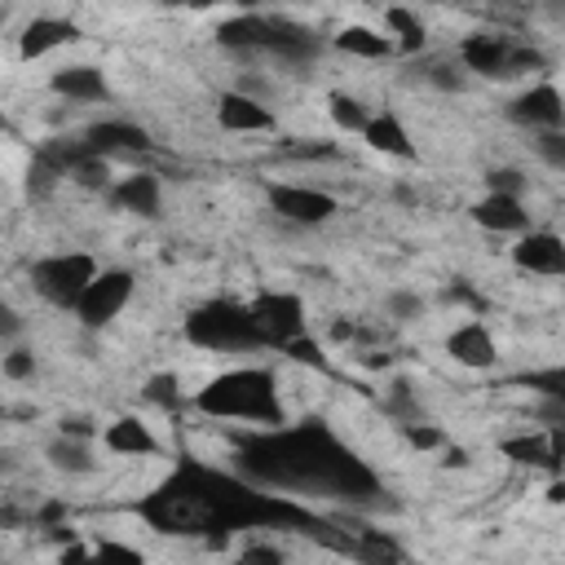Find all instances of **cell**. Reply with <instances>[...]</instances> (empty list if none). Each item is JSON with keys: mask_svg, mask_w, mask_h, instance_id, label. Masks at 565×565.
<instances>
[{"mask_svg": "<svg viewBox=\"0 0 565 565\" xmlns=\"http://www.w3.org/2000/svg\"><path fill=\"white\" fill-rule=\"evenodd\" d=\"M194 406L203 415L243 419V424H260V428H274L287 419L282 402H278V375L269 366H234V371L207 380L194 393Z\"/></svg>", "mask_w": 565, "mask_h": 565, "instance_id": "3957f363", "label": "cell"}, {"mask_svg": "<svg viewBox=\"0 0 565 565\" xmlns=\"http://www.w3.org/2000/svg\"><path fill=\"white\" fill-rule=\"evenodd\" d=\"M265 194H269V207L282 221H296V225H322V221L335 216V199L327 190H313V185H282V181H274Z\"/></svg>", "mask_w": 565, "mask_h": 565, "instance_id": "9c48e42d", "label": "cell"}, {"mask_svg": "<svg viewBox=\"0 0 565 565\" xmlns=\"http://www.w3.org/2000/svg\"><path fill=\"white\" fill-rule=\"evenodd\" d=\"M49 88H53L57 97H66V102H106V97H110V88H106V75H102L97 66H88V62L53 71Z\"/></svg>", "mask_w": 565, "mask_h": 565, "instance_id": "d6986e66", "label": "cell"}, {"mask_svg": "<svg viewBox=\"0 0 565 565\" xmlns=\"http://www.w3.org/2000/svg\"><path fill=\"white\" fill-rule=\"evenodd\" d=\"M358 137H362L375 154H393V159H406V163L415 159V141H411L406 124H402L397 115H388V110H384V115H371Z\"/></svg>", "mask_w": 565, "mask_h": 565, "instance_id": "ffe728a7", "label": "cell"}, {"mask_svg": "<svg viewBox=\"0 0 565 565\" xmlns=\"http://www.w3.org/2000/svg\"><path fill=\"white\" fill-rule=\"evenodd\" d=\"M335 49L340 53H353V57H366V62H380V57H393L397 53L393 40H388V31H375V26H362V22L335 31Z\"/></svg>", "mask_w": 565, "mask_h": 565, "instance_id": "603a6c76", "label": "cell"}, {"mask_svg": "<svg viewBox=\"0 0 565 565\" xmlns=\"http://www.w3.org/2000/svg\"><path fill=\"white\" fill-rule=\"evenodd\" d=\"M508 119L521 124V128H561L565 124V102H561V88L556 84H534L530 93H521L512 106H508Z\"/></svg>", "mask_w": 565, "mask_h": 565, "instance_id": "5bb4252c", "label": "cell"}, {"mask_svg": "<svg viewBox=\"0 0 565 565\" xmlns=\"http://www.w3.org/2000/svg\"><path fill=\"white\" fill-rule=\"evenodd\" d=\"M274 31H278V18H269V13H234L216 26V44L238 49V53H269Z\"/></svg>", "mask_w": 565, "mask_h": 565, "instance_id": "9a60e30c", "label": "cell"}, {"mask_svg": "<svg viewBox=\"0 0 565 565\" xmlns=\"http://www.w3.org/2000/svg\"><path fill=\"white\" fill-rule=\"evenodd\" d=\"M62 433L66 437H93V419L88 415H66L62 419Z\"/></svg>", "mask_w": 565, "mask_h": 565, "instance_id": "f35d334b", "label": "cell"}, {"mask_svg": "<svg viewBox=\"0 0 565 565\" xmlns=\"http://www.w3.org/2000/svg\"><path fill=\"white\" fill-rule=\"evenodd\" d=\"M406 441H411L415 450H437V446H441V428H433V424H424V419H411V424H406Z\"/></svg>", "mask_w": 565, "mask_h": 565, "instance_id": "1f68e13d", "label": "cell"}, {"mask_svg": "<svg viewBox=\"0 0 565 565\" xmlns=\"http://www.w3.org/2000/svg\"><path fill=\"white\" fill-rule=\"evenodd\" d=\"M62 512H66L62 503H49V508H40V516H35V521H40V525H53V521H62Z\"/></svg>", "mask_w": 565, "mask_h": 565, "instance_id": "b9f144b4", "label": "cell"}, {"mask_svg": "<svg viewBox=\"0 0 565 565\" xmlns=\"http://www.w3.org/2000/svg\"><path fill=\"white\" fill-rule=\"evenodd\" d=\"M128 300H132V274L128 269H97L88 278V287L79 291V300H75L71 313L79 318V327L102 331L106 322H115L124 313Z\"/></svg>", "mask_w": 565, "mask_h": 565, "instance_id": "52a82bcc", "label": "cell"}, {"mask_svg": "<svg viewBox=\"0 0 565 565\" xmlns=\"http://www.w3.org/2000/svg\"><path fill=\"white\" fill-rule=\"evenodd\" d=\"M243 561H265V565H282V547H269V543H256V547H243Z\"/></svg>", "mask_w": 565, "mask_h": 565, "instance_id": "8d00e7d4", "label": "cell"}, {"mask_svg": "<svg viewBox=\"0 0 565 565\" xmlns=\"http://www.w3.org/2000/svg\"><path fill=\"white\" fill-rule=\"evenodd\" d=\"M75 40H79V26L66 22V18H31V22L22 26V35H18V57H22V62H40V57H49L53 49L75 44Z\"/></svg>", "mask_w": 565, "mask_h": 565, "instance_id": "2e32d148", "label": "cell"}, {"mask_svg": "<svg viewBox=\"0 0 565 565\" xmlns=\"http://www.w3.org/2000/svg\"><path fill=\"white\" fill-rule=\"evenodd\" d=\"M75 185H84V190H110V159H102V154H79L75 163H71V172H66Z\"/></svg>", "mask_w": 565, "mask_h": 565, "instance_id": "4316f807", "label": "cell"}, {"mask_svg": "<svg viewBox=\"0 0 565 565\" xmlns=\"http://www.w3.org/2000/svg\"><path fill=\"white\" fill-rule=\"evenodd\" d=\"M525 384L539 388L543 397H547V393H561V397H565V371H561V366H552V371H534V375H525Z\"/></svg>", "mask_w": 565, "mask_h": 565, "instance_id": "d6a6232c", "label": "cell"}, {"mask_svg": "<svg viewBox=\"0 0 565 565\" xmlns=\"http://www.w3.org/2000/svg\"><path fill=\"white\" fill-rule=\"evenodd\" d=\"M512 260H516V269L556 278V274H565V243L552 230H521V238L512 247Z\"/></svg>", "mask_w": 565, "mask_h": 565, "instance_id": "4fadbf2b", "label": "cell"}, {"mask_svg": "<svg viewBox=\"0 0 565 565\" xmlns=\"http://www.w3.org/2000/svg\"><path fill=\"white\" fill-rule=\"evenodd\" d=\"M419 309H424V300H419V296H411V291H393V296H388V313H393V318H402V322H406V318H415Z\"/></svg>", "mask_w": 565, "mask_h": 565, "instance_id": "d590c367", "label": "cell"}, {"mask_svg": "<svg viewBox=\"0 0 565 565\" xmlns=\"http://www.w3.org/2000/svg\"><path fill=\"white\" fill-rule=\"evenodd\" d=\"M247 313H252V322L269 349H282L287 340L305 335V305L291 291H260L247 300Z\"/></svg>", "mask_w": 565, "mask_h": 565, "instance_id": "ba28073f", "label": "cell"}, {"mask_svg": "<svg viewBox=\"0 0 565 565\" xmlns=\"http://www.w3.org/2000/svg\"><path fill=\"white\" fill-rule=\"evenodd\" d=\"M459 62L486 79H508V75H521L530 66H539L543 57L525 44H512L508 35L499 31H472L463 44H459Z\"/></svg>", "mask_w": 565, "mask_h": 565, "instance_id": "5b68a950", "label": "cell"}, {"mask_svg": "<svg viewBox=\"0 0 565 565\" xmlns=\"http://www.w3.org/2000/svg\"><path fill=\"white\" fill-rule=\"evenodd\" d=\"M44 455H49V463H53L57 472H71V477H84V472L97 468V459H93V450H88V437H66V433H57Z\"/></svg>", "mask_w": 565, "mask_h": 565, "instance_id": "cb8c5ba5", "label": "cell"}, {"mask_svg": "<svg viewBox=\"0 0 565 565\" xmlns=\"http://www.w3.org/2000/svg\"><path fill=\"white\" fill-rule=\"evenodd\" d=\"M84 150L88 154H102V159H115V154H141V150H154L150 132L137 128V124H124V119H102L93 128H84Z\"/></svg>", "mask_w": 565, "mask_h": 565, "instance_id": "7c38bea8", "label": "cell"}, {"mask_svg": "<svg viewBox=\"0 0 565 565\" xmlns=\"http://www.w3.org/2000/svg\"><path fill=\"white\" fill-rule=\"evenodd\" d=\"M0 128H4V115H0Z\"/></svg>", "mask_w": 565, "mask_h": 565, "instance_id": "ee69618b", "label": "cell"}, {"mask_svg": "<svg viewBox=\"0 0 565 565\" xmlns=\"http://www.w3.org/2000/svg\"><path fill=\"white\" fill-rule=\"evenodd\" d=\"M102 437H106V450H115V455H159L154 433L137 415H119L115 424H106Z\"/></svg>", "mask_w": 565, "mask_h": 565, "instance_id": "7402d4cb", "label": "cell"}, {"mask_svg": "<svg viewBox=\"0 0 565 565\" xmlns=\"http://www.w3.org/2000/svg\"><path fill=\"white\" fill-rule=\"evenodd\" d=\"M384 26H388V40H393L397 53H419L424 49V22L406 4L384 9Z\"/></svg>", "mask_w": 565, "mask_h": 565, "instance_id": "d4e9b609", "label": "cell"}, {"mask_svg": "<svg viewBox=\"0 0 565 565\" xmlns=\"http://www.w3.org/2000/svg\"><path fill=\"white\" fill-rule=\"evenodd\" d=\"M238 459V477L296 494V499H331V503H380L384 486L380 477L322 424V419H305V424H274L260 433H247L234 446Z\"/></svg>", "mask_w": 565, "mask_h": 565, "instance_id": "7a4b0ae2", "label": "cell"}, {"mask_svg": "<svg viewBox=\"0 0 565 565\" xmlns=\"http://www.w3.org/2000/svg\"><path fill=\"white\" fill-rule=\"evenodd\" d=\"M0 371H4L9 380H31V375H35V353H26V349H13V353H4Z\"/></svg>", "mask_w": 565, "mask_h": 565, "instance_id": "4dcf8cb0", "label": "cell"}, {"mask_svg": "<svg viewBox=\"0 0 565 565\" xmlns=\"http://www.w3.org/2000/svg\"><path fill=\"white\" fill-rule=\"evenodd\" d=\"M110 199H115L124 212H137V216H159L163 190H159V177H154V172H132V177L110 181Z\"/></svg>", "mask_w": 565, "mask_h": 565, "instance_id": "44dd1931", "label": "cell"}, {"mask_svg": "<svg viewBox=\"0 0 565 565\" xmlns=\"http://www.w3.org/2000/svg\"><path fill=\"white\" fill-rule=\"evenodd\" d=\"M428 79H433V84H441V88H450V93H455V88L463 84V75H459L455 66H441V62H437V66L428 71Z\"/></svg>", "mask_w": 565, "mask_h": 565, "instance_id": "74e56055", "label": "cell"}, {"mask_svg": "<svg viewBox=\"0 0 565 565\" xmlns=\"http://www.w3.org/2000/svg\"><path fill=\"white\" fill-rule=\"evenodd\" d=\"M62 177H66V172H62L57 163H49V159L35 150V154H31V163H26V194H31V199H49V194H53V185H57Z\"/></svg>", "mask_w": 565, "mask_h": 565, "instance_id": "83f0119b", "label": "cell"}, {"mask_svg": "<svg viewBox=\"0 0 565 565\" xmlns=\"http://www.w3.org/2000/svg\"><path fill=\"white\" fill-rule=\"evenodd\" d=\"M472 221H477L481 230H494V234H521V230H530L525 203H521L516 194H494V190H486V194L472 203Z\"/></svg>", "mask_w": 565, "mask_h": 565, "instance_id": "e0dca14e", "label": "cell"}, {"mask_svg": "<svg viewBox=\"0 0 565 565\" xmlns=\"http://www.w3.org/2000/svg\"><path fill=\"white\" fill-rule=\"evenodd\" d=\"M446 353H450L459 366H468V371H486V366H494V358H499L494 335H490L481 322L455 327V331L446 335Z\"/></svg>", "mask_w": 565, "mask_h": 565, "instance_id": "ac0fdd59", "label": "cell"}, {"mask_svg": "<svg viewBox=\"0 0 565 565\" xmlns=\"http://www.w3.org/2000/svg\"><path fill=\"white\" fill-rule=\"evenodd\" d=\"M163 4H185V9H216V4H256V0H163Z\"/></svg>", "mask_w": 565, "mask_h": 565, "instance_id": "60d3db41", "label": "cell"}, {"mask_svg": "<svg viewBox=\"0 0 565 565\" xmlns=\"http://www.w3.org/2000/svg\"><path fill=\"white\" fill-rule=\"evenodd\" d=\"M216 124L225 132H274L278 128L274 110L260 97L243 93V88H230V93L216 97Z\"/></svg>", "mask_w": 565, "mask_h": 565, "instance_id": "8fae6325", "label": "cell"}, {"mask_svg": "<svg viewBox=\"0 0 565 565\" xmlns=\"http://www.w3.org/2000/svg\"><path fill=\"white\" fill-rule=\"evenodd\" d=\"M97 274V260L88 252H57V256H44L31 265V287L57 305V309H75L79 291L88 287V278Z\"/></svg>", "mask_w": 565, "mask_h": 565, "instance_id": "8992f818", "label": "cell"}, {"mask_svg": "<svg viewBox=\"0 0 565 565\" xmlns=\"http://www.w3.org/2000/svg\"><path fill=\"white\" fill-rule=\"evenodd\" d=\"M141 521L159 534H238V530H300L313 539H327L331 547H340V539L331 534V525L309 512L305 503H296V494L256 486L238 472L199 463V459H181L141 503H137Z\"/></svg>", "mask_w": 565, "mask_h": 565, "instance_id": "6da1fadb", "label": "cell"}, {"mask_svg": "<svg viewBox=\"0 0 565 565\" xmlns=\"http://www.w3.org/2000/svg\"><path fill=\"white\" fill-rule=\"evenodd\" d=\"M22 327V318H18V309L9 305V300H0V335H13Z\"/></svg>", "mask_w": 565, "mask_h": 565, "instance_id": "ab89813d", "label": "cell"}, {"mask_svg": "<svg viewBox=\"0 0 565 565\" xmlns=\"http://www.w3.org/2000/svg\"><path fill=\"white\" fill-rule=\"evenodd\" d=\"M327 110H331V119H335V128H340V132H362V128H366V119H371L366 102H362V97H353V93H331V97H327Z\"/></svg>", "mask_w": 565, "mask_h": 565, "instance_id": "484cf974", "label": "cell"}, {"mask_svg": "<svg viewBox=\"0 0 565 565\" xmlns=\"http://www.w3.org/2000/svg\"><path fill=\"white\" fill-rule=\"evenodd\" d=\"M534 146L547 159V168H565V137H561V128H543Z\"/></svg>", "mask_w": 565, "mask_h": 565, "instance_id": "f546056e", "label": "cell"}, {"mask_svg": "<svg viewBox=\"0 0 565 565\" xmlns=\"http://www.w3.org/2000/svg\"><path fill=\"white\" fill-rule=\"evenodd\" d=\"M547 499H552V503H561V499H565V486H561V477H552V486H547Z\"/></svg>", "mask_w": 565, "mask_h": 565, "instance_id": "7bdbcfd3", "label": "cell"}, {"mask_svg": "<svg viewBox=\"0 0 565 565\" xmlns=\"http://www.w3.org/2000/svg\"><path fill=\"white\" fill-rule=\"evenodd\" d=\"M185 340L194 349H207V353H247V349H265L247 305H234V300H207L199 309H190L185 318Z\"/></svg>", "mask_w": 565, "mask_h": 565, "instance_id": "277c9868", "label": "cell"}, {"mask_svg": "<svg viewBox=\"0 0 565 565\" xmlns=\"http://www.w3.org/2000/svg\"><path fill=\"white\" fill-rule=\"evenodd\" d=\"M503 459L521 463V468H547L552 477H561V459H565V424H552L547 433H521L499 441Z\"/></svg>", "mask_w": 565, "mask_h": 565, "instance_id": "30bf717a", "label": "cell"}, {"mask_svg": "<svg viewBox=\"0 0 565 565\" xmlns=\"http://www.w3.org/2000/svg\"><path fill=\"white\" fill-rule=\"evenodd\" d=\"M486 190H494V194H516V199H521L525 172H521V168H490V172H486Z\"/></svg>", "mask_w": 565, "mask_h": 565, "instance_id": "f1b7e54d", "label": "cell"}, {"mask_svg": "<svg viewBox=\"0 0 565 565\" xmlns=\"http://www.w3.org/2000/svg\"><path fill=\"white\" fill-rule=\"evenodd\" d=\"M146 397L172 411V406H177V380H172V375H154V380H150V388H146Z\"/></svg>", "mask_w": 565, "mask_h": 565, "instance_id": "e575fe53", "label": "cell"}, {"mask_svg": "<svg viewBox=\"0 0 565 565\" xmlns=\"http://www.w3.org/2000/svg\"><path fill=\"white\" fill-rule=\"evenodd\" d=\"M93 556H97V561H128V565H141V552H137V547H128V543H110V539L97 543Z\"/></svg>", "mask_w": 565, "mask_h": 565, "instance_id": "836d02e7", "label": "cell"}]
</instances>
